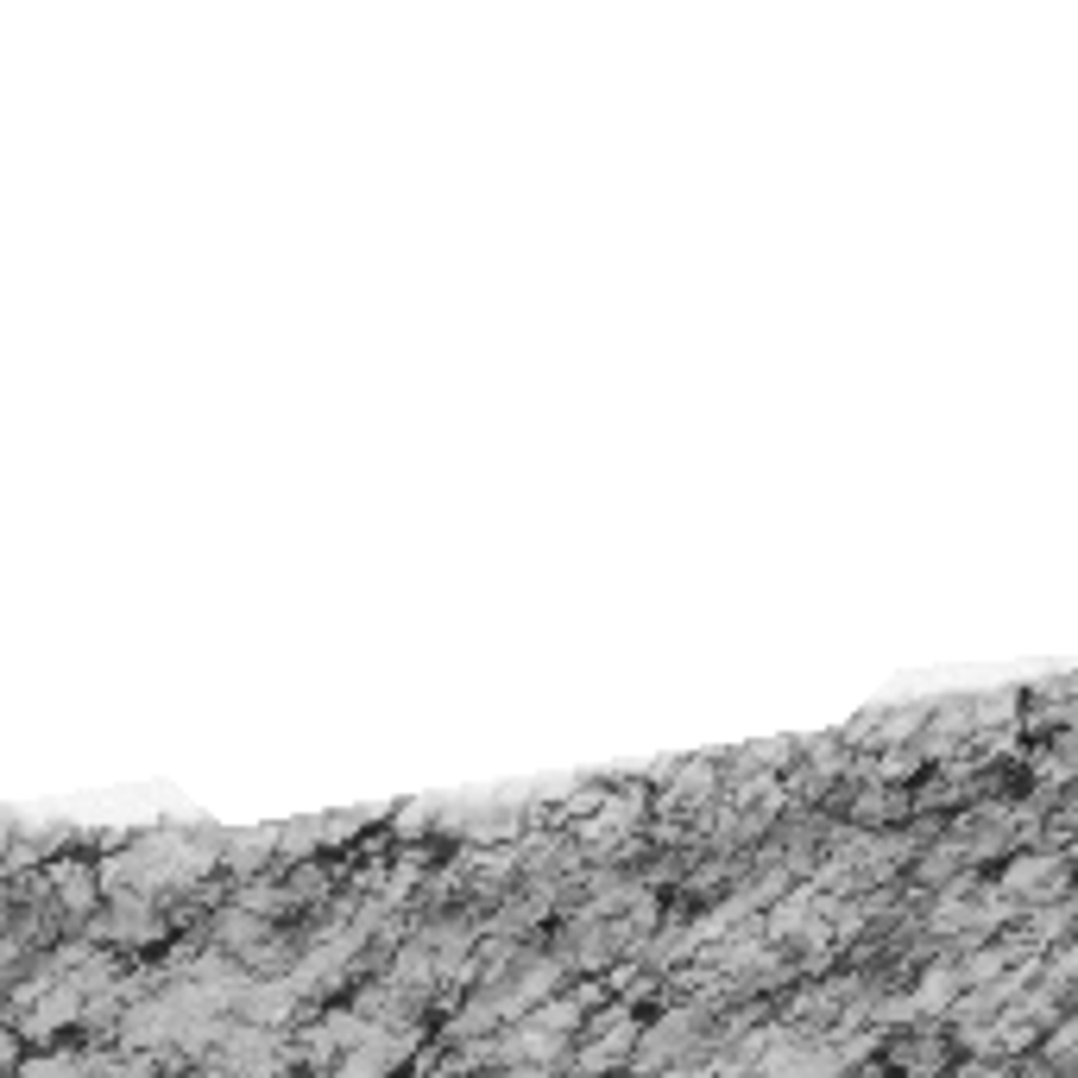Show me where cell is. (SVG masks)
<instances>
[{
	"mask_svg": "<svg viewBox=\"0 0 1078 1078\" xmlns=\"http://www.w3.org/2000/svg\"><path fill=\"white\" fill-rule=\"evenodd\" d=\"M511 1078H543V1073H511Z\"/></svg>",
	"mask_w": 1078,
	"mask_h": 1078,
	"instance_id": "8992f818",
	"label": "cell"
},
{
	"mask_svg": "<svg viewBox=\"0 0 1078 1078\" xmlns=\"http://www.w3.org/2000/svg\"><path fill=\"white\" fill-rule=\"evenodd\" d=\"M958 997V972H933V978H921V990H915V1009H946Z\"/></svg>",
	"mask_w": 1078,
	"mask_h": 1078,
	"instance_id": "277c9868",
	"label": "cell"
},
{
	"mask_svg": "<svg viewBox=\"0 0 1078 1078\" xmlns=\"http://www.w3.org/2000/svg\"><path fill=\"white\" fill-rule=\"evenodd\" d=\"M619 1054H631V1022H625V1029H612V1034L600 1041V1047H587V1059H580V1073H600V1066H612Z\"/></svg>",
	"mask_w": 1078,
	"mask_h": 1078,
	"instance_id": "5b68a950",
	"label": "cell"
},
{
	"mask_svg": "<svg viewBox=\"0 0 1078 1078\" xmlns=\"http://www.w3.org/2000/svg\"><path fill=\"white\" fill-rule=\"evenodd\" d=\"M1059 877V858H1047V852H1034V858H1015L1009 864V889H1041V883H1054Z\"/></svg>",
	"mask_w": 1078,
	"mask_h": 1078,
	"instance_id": "7a4b0ae2",
	"label": "cell"
},
{
	"mask_svg": "<svg viewBox=\"0 0 1078 1078\" xmlns=\"http://www.w3.org/2000/svg\"><path fill=\"white\" fill-rule=\"evenodd\" d=\"M50 883H57V896H64L70 908H89V903H95V889H101L95 871H82V864H57Z\"/></svg>",
	"mask_w": 1078,
	"mask_h": 1078,
	"instance_id": "6da1fadb",
	"label": "cell"
},
{
	"mask_svg": "<svg viewBox=\"0 0 1078 1078\" xmlns=\"http://www.w3.org/2000/svg\"><path fill=\"white\" fill-rule=\"evenodd\" d=\"M284 1009H291V984H277V990H247L252 1022H284Z\"/></svg>",
	"mask_w": 1078,
	"mask_h": 1078,
	"instance_id": "3957f363",
	"label": "cell"
}]
</instances>
